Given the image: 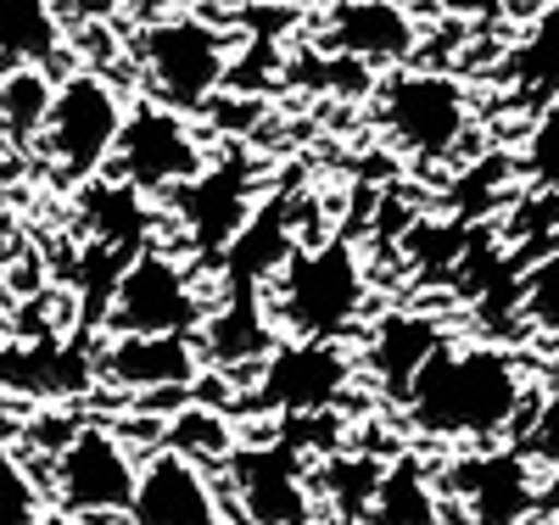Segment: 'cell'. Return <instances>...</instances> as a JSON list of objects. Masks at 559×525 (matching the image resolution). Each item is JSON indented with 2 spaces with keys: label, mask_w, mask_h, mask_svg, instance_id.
<instances>
[{
  "label": "cell",
  "mask_w": 559,
  "mask_h": 525,
  "mask_svg": "<svg viewBox=\"0 0 559 525\" xmlns=\"http://www.w3.org/2000/svg\"><path fill=\"white\" fill-rule=\"evenodd\" d=\"M532 403V374L521 353L492 342H448L414 380L403 419L431 442H492Z\"/></svg>",
  "instance_id": "obj_1"
},
{
  "label": "cell",
  "mask_w": 559,
  "mask_h": 525,
  "mask_svg": "<svg viewBox=\"0 0 559 525\" xmlns=\"http://www.w3.org/2000/svg\"><path fill=\"white\" fill-rule=\"evenodd\" d=\"M129 57H134L140 84H146V95L157 107H174V112L191 118L224 90L229 68H236V39H229V28H218L213 17L168 12V17H152L134 34Z\"/></svg>",
  "instance_id": "obj_2"
},
{
  "label": "cell",
  "mask_w": 559,
  "mask_h": 525,
  "mask_svg": "<svg viewBox=\"0 0 559 525\" xmlns=\"http://www.w3.org/2000/svg\"><path fill=\"white\" fill-rule=\"evenodd\" d=\"M369 274L353 241H319L297 247L292 263L274 274V319L292 342H342L364 319Z\"/></svg>",
  "instance_id": "obj_3"
},
{
  "label": "cell",
  "mask_w": 559,
  "mask_h": 525,
  "mask_svg": "<svg viewBox=\"0 0 559 525\" xmlns=\"http://www.w3.org/2000/svg\"><path fill=\"white\" fill-rule=\"evenodd\" d=\"M129 112L134 107L123 102V90L107 73L79 68L51 95V112H45V129H39V157L51 163L62 184L96 179L107 163H118Z\"/></svg>",
  "instance_id": "obj_4"
},
{
  "label": "cell",
  "mask_w": 559,
  "mask_h": 525,
  "mask_svg": "<svg viewBox=\"0 0 559 525\" xmlns=\"http://www.w3.org/2000/svg\"><path fill=\"white\" fill-rule=\"evenodd\" d=\"M386 140L414 163H448L471 134V95L437 68H392L376 90Z\"/></svg>",
  "instance_id": "obj_5"
},
{
  "label": "cell",
  "mask_w": 559,
  "mask_h": 525,
  "mask_svg": "<svg viewBox=\"0 0 559 525\" xmlns=\"http://www.w3.org/2000/svg\"><path fill=\"white\" fill-rule=\"evenodd\" d=\"M448 520L459 525H526L543 509V469L521 448H476L437 469Z\"/></svg>",
  "instance_id": "obj_6"
},
{
  "label": "cell",
  "mask_w": 559,
  "mask_h": 525,
  "mask_svg": "<svg viewBox=\"0 0 559 525\" xmlns=\"http://www.w3.org/2000/svg\"><path fill=\"white\" fill-rule=\"evenodd\" d=\"M112 336H202L207 302L197 291V274L168 252H134L107 297Z\"/></svg>",
  "instance_id": "obj_7"
},
{
  "label": "cell",
  "mask_w": 559,
  "mask_h": 525,
  "mask_svg": "<svg viewBox=\"0 0 559 525\" xmlns=\"http://www.w3.org/2000/svg\"><path fill=\"white\" fill-rule=\"evenodd\" d=\"M140 487V464L129 453V442L107 425H73L68 442L51 458V492L62 514L79 520H118L129 514Z\"/></svg>",
  "instance_id": "obj_8"
},
{
  "label": "cell",
  "mask_w": 559,
  "mask_h": 525,
  "mask_svg": "<svg viewBox=\"0 0 559 525\" xmlns=\"http://www.w3.org/2000/svg\"><path fill=\"white\" fill-rule=\"evenodd\" d=\"M207 174V146L202 134L185 123V112L140 102L129 112L123 146H118V179L134 184L140 196L146 190H185Z\"/></svg>",
  "instance_id": "obj_9"
},
{
  "label": "cell",
  "mask_w": 559,
  "mask_h": 525,
  "mask_svg": "<svg viewBox=\"0 0 559 525\" xmlns=\"http://www.w3.org/2000/svg\"><path fill=\"white\" fill-rule=\"evenodd\" d=\"M353 374L358 363L342 342H286L258 363V403L292 419H313L347 397Z\"/></svg>",
  "instance_id": "obj_10"
},
{
  "label": "cell",
  "mask_w": 559,
  "mask_h": 525,
  "mask_svg": "<svg viewBox=\"0 0 559 525\" xmlns=\"http://www.w3.org/2000/svg\"><path fill=\"white\" fill-rule=\"evenodd\" d=\"M224 475H229V498H236L247 525H308L313 520L308 469H302V453L292 442L236 448Z\"/></svg>",
  "instance_id": "obj_11"
},
{
  "label": "cell",
  "mask_w": 559,
  "mask_h": 525,
  "mask_svg": "<svg viewBox=\"0 0 559 525\" xmlns=\"http://www.w3.org/2000/svg\"><path fill=\"white\" fill-rule=\"evenodd\" d=\"M123 520L129 525H224V503H218L213 475L197 458L163 448L140 464V487Z\"/></svg>",
  "instance_id": "obj_12"
},
{
  "label": "cell",
  "mask_w": 559,
  "mask_h": 525,
  "mask_svg": "<svg viewBox=\"0 0 559 525\" xmlns=\"http://www.w3.org/2000/svg\"><path fill=\"white\" fill-rule=\"evenodd\" d=\"M442 347H448L442 319L414 313V308H392V313H381L376 324H369L358 369L381 386V397H392V403L403 408L408 392H414V380L426 374V363H431Z\"/></svg>",
  "instance_id": "obj_13"
},
{
  "label": "cell",
  "mask_w": 559,
  "mask_h": 525,
  "mask_svg": "<svg viewBox=\"0 0 559 525\" xmlns=\"http://www.w3.org/2000/svg\"><path fill=\"white\" fill-rule=\"evenodd\" d=\"M202 342L197 336H112L102 347V380L118 392H140V397H157V392H185L197 386L202 374Z\"/></svg>",
  "instance_id": "obj_14"
},
{
  "label": "cell",
  "mask_w": 559,
  "mask_h": 525,
  "mask_svg": "<svg viewBox=\"0 0 559 525\" xmlns=\"http://www.w3.org/2000/svg\"><path fill=\"white\" fill-rule=\"evenodd\" d=\"M174 207H185V235L197 252H229L241 241V229L258 218L247 168H207L197 184L174 190Z\"/></svg>",
  "instance_id": "obj_15"
},
{
  "label": "cell",
  "mask_w": 559,
  "mask_h": 525,
  "mask_svg": "<svg viewBox=\"0 0 559 525\" xmlns=\"http://www.w3.org/2000/svg\"><path fill=\"white\" fill-rule=\"evenodd\" d=\"M319 39L353 62H403L419 45V28L403 0H331Z\"/></svg>",
  "instance_id": "obj_16"
},
{
  "label": "cell",
  "mask_w": 559,
  "mask_h": 525,
  "mask_svg": "<svg viewBox=\"0 0 559 525\" xmlns=\"http://www.w3.org/2000/svg\"><path fill=\"white\" fill-rule=\"evenodd\" d=\"M202 358L207 363H263L274 353V330H269V313H263V297L258 291H229V302L218 313H207L202 324Z\"/></svg>",
  "instance_id": "obj_17"
},
{
  "label": "cell",
  "mask_w": 559,
  "mask_h": 525,
  "mask_svg": "<svg viewBox=\"0 0 559 525\" xmlns=\"http://www.w3.org/2000/svg\"><path fill=\"white\" fill-rule=\"evenodd\" d=\"M442 520H448L442 481L419 458H392L364 525H442Z\"/></svg>",
  "instance_id": "obj_18"
},
{
  "label": "cell",
  "mask_w": 559,
  "mask_h": 525,
  "mask_svg": "<svg viewBox=\"0 0 559 525\" xmlns=\"http://www.w3.org/2000/svg\"><path fill=\"white\" fill-rule=\"evenodd\" d=\"M68 45L57 0H0V68H45Z\"/></svg>",
  "instance_id": "obj_19"
},
{
  "label": "cell",
  "mask_w": 559,
  "mask_h": 525,
  "mask_svg": "<svg viewBox=\"0 0 559 525\" xmlns=\"http://www.w3.org/2000/svg\"><path fill=\"white\" fill-rule=\"evenodd\" d=\"M51 95H57V84L45 79V68H7V79H0V134L12 146H28V140L39 146Z\"/></svg>",
  "instance_id": "obj_20"
},
{
  "label": "cell",
  "mask_w": 559,
  "mask_h": 525,
  "mask_svg": "<svg viewBox=\"0 0 559 525\" xmlns=\"http://www.w3.org/2000/svg\"><path fill=\"white\" fill-rule=\"evenodd\" d=\"M515 313H521V324L532 330L537 342L559 347V252H543V258L521 274Z\"/></svg>",
  "instance_id": "obj_21"
},
{
  "label": "cell",
  "mask_w": 559,
  "mask_h": 525,
  "mask_svg": "<svg viewBox=\"0 0 559 525\" xmlns=\"http://www.w3.org/2000/svg\"><path fill=\"white\" fill-rule=\"evenodd\" d=\"M515 79L526 90H543L548 102H559V7H543L526 39L515 45Z\"/></svg>",
  "instance_id": "obj_22"
},
{
  "label": "cell",
  "mask_w": 559,
  "mask_h": 525,
  "mask_svg": "<svg viewBox=\"0 0 559 525\" xmlns=\"http://www.w3.org/2000/svg\"><path fill=\"white\" fill-rule=\"evenodd\" d=\"M386 464L376 458H331L319 469V492L331 498V509H342L347 520H369V503H376V487H381Z\"/></svg>",
  "instance_id": "obj_23"
},
{
  "label": "cell",
  "mask_w": 559,
  "mask_h": 525,
  "mask_svg": "<svg viewBox=\"0 0 559 525\" xmlns=\"http://www.w3.org/2000/svg\"><path fill=\"white\" fill-rule=\"evenodd\" d=\"M163 448L197 458V464H229V453H236V437H229V425L207 408H185L168 431H163Z\"/></svg>",
  "instance_id": "obj_24"
},
{
  "label": "cell",
  "mask_w": 559,
  "mask_h": 525,
  "mask_svg": "<svg viewBox=\"0 0 559 525\" xmlns=\"http://www.w3.org/2000/svg\"><path fill=\"white\" fill-rule=\"evenodd\" d=\"M521 174L543 190V196H559V102H543V112L526 123Z\"/></svg>",
  "instance_id": "obj_25"
},
{
  "label": "cell",
  "mask_w": 559,
  "mask_h": 525,
  "mask_svg": "<svg viewBox=\"0 0 559 525\" xmlns=\"http://www.w3.org/2000/svg\"><path fill=\"white\" fill-rule=\"evenodd\" d=\"M39 520V481L28 464L0 442V525H34Z\"/></svg>",
  "instance_id": "obj_26"
},
{
  "label": "cell",
  "mask_w": 559,
  "mask_h": 525,
  "mask_svg": "<svg viewBox=\"0 0 559 525\" xmlns=\"http://www.w3.org/2000/svg\"><path fill=\"white\" fill-rule=\"evenodd\" d=\"M431 7L453 23H498L515 0H431Z\"/></svg>",
  "instance_id": "obj_27"
},
{
  "label": "cell",
  "mask_w": 559,
  "mask_h": 525,
  "mask_svg": "<svg viewBox=\"0 0 559 525\" xmlns=\"http://www.w3.org/2000/svg\"><path fill=\"white\" fill-rule=\"evenodd\" d=\"M57 7L73 23H112L118 17V0H57Z\"/></svg>",
  "instance_id": "obj_28"
},
{
  "label": "cell",
  "mask_w": 559,
  "mask_h": 525,
  "mask_svg": "<svg viewBox=\"0 0 559 525\" xmlns=\"http://www.w3.org/2000/svg\"><path fill=\"white\" fill-rule=\"evenodd\" d=\"M34 525H84V520H79V514H62V509H51V514H39Z\"/></svg>",
  "instance_id": "obj_29"
},
{
  "label": "cell",
  "mask_w": 559,
  "mask_h": 525,
  "mask_svg": "<svg viewBox=\"0 0 559 525\" xmlns=\"http://www.w3.org/2000/svg\"><path fill=\"white\" fill-rule=\"evenodd\" d=\"M269 7H331V0H269Z\"/></svg>",
  "instance_id": "obj_30"
}]
</instances>
